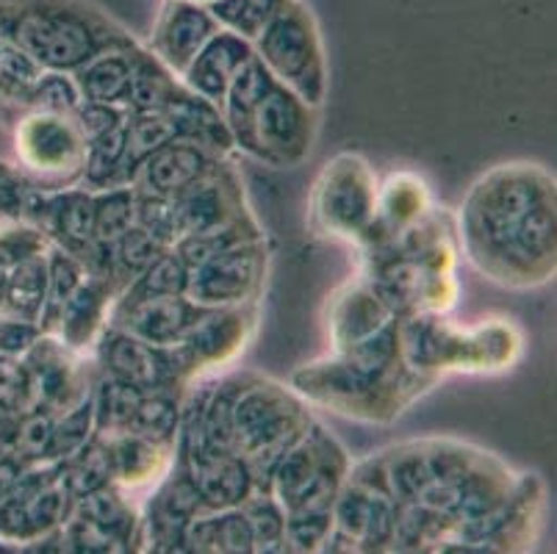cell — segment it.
<instances>
[{"instance_id": "obj_1", "label": "cell", "mask_w": 557, "mask_h": 554, "mask_svg": "<svg viewBox=\"0 0 557 554\" xmlns=\"http://www.w3.org/2000/svg\"><path fill=\"white\" fill-rule=\"evenodd\" d=\"M455 236L491 283L539 288L557 272V186L539 164H499L472 183Z\"/></svg>"}, {"instance_id": "obj_2", "label": "cell", "mask_w": 557, "mask_h": 554, "mask_svg": "<svg viewBox=\"0 0 557 554\" xmlns=\"http://www.w3.org/2000/svg\"><path fill=\"white\" fill-rule=\"evenodd\" d=\"M374 460L394 502L417 505L438 518L444 541L458 527L494 513L519 480L496 455L455 439L405 441L374 455Z\"/></svg>"}, {"instance_id": "obj_3", "label": "cell", "mask_w": 557, "mask_h": 554, "mask_svg": "<svg viewBox=\"0 0 557 554\" xmlns=\"http://www.w3.org/2000/svg\"><path fill=\"white\" fill-rule=\"evenodd\" d=\"M0 37L55 73H73L111 45L136 42L92 0H0Z\"/></svg>"}, {"instance_id": "obj_4", "label": "cell", "mask_w": 557, "mask_h": 554, "mask_svg": "<svg viewBox=\"0 0 557 554\" xmlns=\"http://www.w3.org/2000/svg\"><path fill=\"white\" fill-rule=\"evenodd\" d=\"M447 313L399 319V353L410 372L442 380L447 372H505L521 358V333L508 319L458 328Z\"/></svg>"}, {"instance_id": "obj_5", "label": "cell", "mask_w": 557, "mask_h": 554, "mask_svg": "<svg viewBox=\"0 0 557 554\" xmlns=\"http://www.w3.org/2000/svg\"><path fill=\"white\" fill-rule=\"evenodd\" d=\"M435 383L438 380L410 372L408 366L388 374L367 372L333 353L300 366L292 374V389L308 405H319L344 419L369 421V424H392Z\"/></svg>"}, {"instance_id": "obj_6", "label": "cell", "mask_w": 557, "mask_h": 554, "mask_svg": "<svg viewBox=\"0 0 557 554\" xmlns=\"http://www.w3.org/2000/svg\"><path fill=\"white\" fill-rule=\"evenodd\" d=\"M313 416L295 389L256 372H236L231 399V450L247 460L258 491L270 488V477L286 450L306 433Z\"/></svg>"}, {"instance_id": "obj_7", "label": "cell", "mask_w": 557, "mask_h": 554, "mask_svg": "<svg viewBox=\"0 0 557 554\" xmlns=\"http://www.w3.org/2000/svg\"><path fill=\"white\" fill-rule=\"evenodd\" d=\"M252 50L277 84L295 91L313 109H322L331 84L327 56L317 17L302 0H286L275 20L252 42Z\"/></svg>"}, {"instance_id": "obj_8", "label": "cell", "mask_w": 557, "mask_h": 554, "mask_svg": "<svg viewBox=\"0 0 557 554\" xmlns=\"http://www.w3.org/2000/svg\"><path fill=\"white\" fill-rule=\"evenodd\" d=\"M377 189V175L361 152H338L313 181L308 197V225L317 236L361 247L374 220Z\"/></svg>"}, {"instance_id": "obj_9", "label": "cell", "mask_w": 557, "mask_h": 554, "mask_svg": "<svg viewBox=\"0 0 557 554\" xmlns=\"http://www.w3.org/2000/svg\"><path fill=\"white\" fill-rule=\"evenodd\" d=\"M347 450L317 419L288 446L270 477V491L283 513L331 510L349 475Z\"/></svg>"}, {"instance_id": "obj_10", "label": "cell", "mask_w": 557, "mask_h": 554, "mask_svg": "<svg viewBox=\"0 0 557 554\" xmlns=\"http://www.w3.org/2000/svg\"><path fill=\"white\" fill-rule=\"evenodd\" d=\"M331 516L333 530L325 552H392L397 502L388 494L374 457L349 466Z\"/></svg>"}, {"instance_id": "obj_11", "label": "cell", "mask_w": 557, "mask_h": 554, "mask_svg": "<svg viewBox=\"0 0 557 554\" xmlns=\"http://www.w3.org/2000/svg\"><path fill=\"white\" fill-rule=\"evenodd\" d=\"M17 167L45 192L81 186L86 167V139L73 116L25 109L14 116Z\"/></svg>"}, {"instance_id": "obj_12", "label": "cell", "mask_w": 557, "mask_h": 554, "mask_svg": "<svg viewBox=\"0 0 557 554\" xmlns=\"http://www.w3.org/2000/svg\"><path fill=\"white\" fill-rule=\"evenodd\" d=\"M317 111L275 81L252 111L250 128L236 150L275 170L300 167L311 156L317 141Z\"/></svg>"}, {"instance_id": "obj_13", "label": "cell", "mask_w": 557, "mask_h": 554, "mask_svg": "<svg viewBox=\"0 0 557 554\" xmlns=\"http://www.w3.org/2000/svg\"><path fill=\"white\" fill-rule=\"evenodd\" d=\"M544 496L539 475H519L503 505L480 521L458 527L438 552H524L539 538L546 507Z\"/></svg>"}, {"instance_id": "obj_14", "label": "cell", "mask_w": 557, "mask_h": 554, "mask_svg": "<svg viewBox=\"0 0 557 554\" xmlns=\"http://www.w3.org/2000/svg\"><path fill=\"white\" fill-rule=\"evenodd\" d=\"M73 510V496L59 480V464L28 466L17 485L0 500V538L25 552V546L50 535Z\"/></svg>"}, {"instance_id": "obj_15", "label": "cell", "mask_w": 557, "mask_h": 554, "mask_svg": "<svg viewBox=\"0 0 557 554\" xmlns=\"http://www.w3.org/2000/svg\"><path fill=\"white\" fill-rule=\"evenodd\" d=\"M258 324V303L236 305V308H209L191 324L184 342L175 344L181 374L189 389L195 380L233 364L250 344Z\"/></svg>"}, {"instance_id": "obj_16", "label": "cell", "mask_w": 557, "mask_h": 554, "mask_svg": "<svg viewBox=\"0 0 557 554\" xmlns=\"http://www.w3.org/2000/svg\"><path fill=\"white\" fill-rule=\"evenodd\" d=\"M270 272L267 238L239 244L191 269L186 297L197 308H236L258 303Z\"/></svg>"}, {"instance_id": "obj_17", "label": "cell", "mask_w": 557, "mask_h": 554, "mask_svg": "<svg viewBox=\"0 0 557 554\" xmlns=\"http://www.w3.org/2000/svg\"><path fill=\"white\" fill-rule=\"evenodd\" d=\"M200 510L197 485L175 455L170 471L156 482L145 513H139L134 552H186V527Z\"/></svg>"}, {"instance_id": "obj_18", "label": "cell", "mask_w": 557, "mask_h": 554, "mask_svg": "<svg viewBox=\"0 0 557 554\" xmlns=\"http://www.w3.org/2000/svg\"><path fill=\"white\" fill-rule=\"evenodd\" d=\"M170 206L175 242L184 236H197V233L222 231L252 213L247 206L245 183L227 161H220L209 175L172 197Z\"/></svg>"}, {"instance_id": "obj_19", "label": "cell", "mask_w": 557, "mask_h": 554, "mask_svg": "<svg viewBox=\"0 0 557 554\" xmlns=\"http://www.w3.org/2000/svg\"><path fill=\"white\" fill-rule=\"evenodd\" d=\"M92 353L106 378L128 383L139 391H186L184 374H181L178 358L172 347H156V344L141 342L136 335L109 324L100 333Z\"/></svg>"}, {"instance_id": "obj_20", "label": "cell", "mask_w": 557, "mask_h": 554, "mask_svg": "<svg viewBox=\"0 0 557 554\" xmlns=\"http://www.w3.org/2000/svg\"><path fill=\"white\" fill-rule=\"evenodd\" d=\"M202 311L209 308H197L186 294H120L109 324L156 347H175Z\"/></svg>"}, {"instance_id": "obj_21", "label": "cell", "mask_w": 557, "mask_h": 554, "mask_svg": "<svg viewBox=\"0 0 557 554\" xmlns=\"http://www.w3.org/2000/svg\"><path fill=\"white\" fill-rule=\"evenodd\" d=\"M220 30V23L200 0H164L153 23L148 48L172 73L184 75L191 59Z\"/></svg>"}, {"instance_id": "obj_22", "label": "cell", "mask_w": 557, "mask_h": 554, "mask_svg": "<svg viewBox=\"0 0 557 554\" xmlns=\"http://www.w3.org/2000/svg\"><path fill=\"white\" fill-rule=\"evenodd\" d=\"M220 161L225 159L191 145V141L175 139L161 147V150H156L150 159L141 161L139 170L134 172L131 186L141 197H164V200H172L175 195L189 189L191 183L209 175Z\"/></svg>"}, {"instance_id": "obj_23", "label": "cell", "mask_w": 557, "mask_h": 554, "mask_svg": "<svg viewBox=\"0 0 557 554\" xmlns=\"http://www.w3.org/2000/svg\"><path fill=\"white\" fill-rule=\"evenodd\" d=\"M433 211L428 183L413 172H394L377 189V206L367 238L361 242L363 253H377L394 242L399 233L417 225Z\"/></svg>"}, {"instance_id": "obj_24", "label": "cell", "mask_w": 557, "mask_h": 554, "mask_svg": "<svg viewBox=\"0 0 557 554\" xmlns=\"http://www.w3.org/2000/svg\"><path fill=\"white\" fill-rule=\"evenodd\" d=\"M116 297L120 294H116V288L111 286L106 274L86 272L81 286L75 288L73 297L64 305L59 328H55V338L78 355L92 353L100 333L109 328L111 308H114Z\"/></svg>"}, {"instance_id": "obj_25", "label": "cell", "mask_w": 557, "mask_h": 554, "mask_svg": "<svg viewBox=\"0 0 557 554\" xmlns=\"http://www.w3.org/2000/svg\"><path fill=\"white\" fill-rule=\"evenodd\" d=\"M98 439L103 441L106 452H109L111 482L123 488L125 494L156 488V482L170 471L172 460H175V446L156 444V441L131 433V430L98 435Z\"/></svg>"}, {"instance_id": "obj_26", "label": "cell", "mask_w": 557, "mask_h": 554, "mask_svg": "<svg viewBox=\"0 0 557 554\" xmlns=\"http://www.w3.org/2000/svg\"><path fill=\"white\" fill-rule=\"evenodd\" d=\"M394 317L386 305L380 303L377 294L372 292L363 278L347 283L338 288L327 308V338H331L333 353H344V349L356 347L358 342L377 333L380 328H386Z\"/></svg>"}, {"instance_id": "obj_27", "label": "cell", "mask_w": 557, "mask_h": 554, "mask_svg": "<svg viewBox=\"0 0 557 554\" xmlns=\"http://www.w3.org/2000/svg\"><path fill=\"white\" fill-rule=\"evenodd\" d=\"M252 53H256L252 42L220 28L191 59V64L181 75V84L222 111V100H225L233 75L245 67V61L252 59Z\"/></svg>"}, {"instance_id": "obj_28", "label": "cell", "mask_w": 557, "mask_h": 554, "mask_svg": "<svg viewBox=\"0 0 557 554\" xmlns=\"http://www.w3.org/2000/svg\"><path fill=\"white\" fill-rule=\"evenodd\" d=\"M161 111L172 120L181 141H191V145L214 152L220 159H227L231 152H236L222 111L191 89H186L184 84H178L175 95L166 100Z\"/></svg>"}, {"instance_id": "obj_29", "label": "cell", "mask_w": 557, "mask_h": 554, "mask_svg": "<svg viewBox=\"0 0 557 554\" xmlns=\"http://www.w3.org/2000/svg\"><path fill=\"white\" fill-rule=\"evenodd\" d=\"M136 45L139 39L128 45H111V48L95 53L78 70H73V81L86 103L120 106L128 111L131 64H134Z\"/></svg>"}, {"instance_id": "obj_30", "label": "cell", "mask_w": 557, "mask_h": 554, "mask_svg": "<svg viewBox=\"0 0 557 554\" xmlns=\"http://www.w3.org/2000/svg\"><path fill=\"white\" fill-rule=\"evenodd\" d=\"M186 552H256L252 530L242 507L231 510H200L186 527Z\"/></svg>"}, {"instance_id": "obj_31", "label": "cell", "mask_w": 557, "mask_h": 554, "mask_svg": "<svg viewBox=\"0 0 557 554\" xmlns=\"http://www.w3.org/2000/svg\"><path fill=\"white\" fill-rule=\"evenodd\" d=\"M70 516H78L84 521H92L100 530L111 532L116 541L123 543L125 552L136 546V530H139V513H136L134 502L128 500L123 488H116L114 482H106L92 494H84L73 500V510Z\"/></svg>"}, {"instance_id": "obj_32", "label": "cell", "mask_w": 557, "mask_h": 554, "mask_svg": "<svg viewBox=\"0 0 557 554\" xmlns=\"http://www.w3.org/2000/svg\"><path fill=\"white\" fill-rule=\"evenodd\" d=\"M42 73L45 70L17 42L0 37V120H7V125L28 109Z\"/></svg>"}, {"instance_id": "obj_33", "label": "cell", "mask_w": 557, "mask_h": 554, "mask_svg": "<svg viewBox=\"0 0 557 554\" xmlns=\"http://www.w3.org/2000/svg\"><path fill=\"white\" fill-rule=\"evenodd\" d=\"M275 84V78L270 75V70L263 67L258 56L252 53V59L245 61V67L233 75L231 86L225 91V100H222V116L227 122V131L233 136V145H239L245 139L247 128H250L252 111L258 109V103L263 100V95L270 91V86Z\"/></svg>"}, {"instance_id": "obj_34", "label": "cell", "mask_w": 557, "mask_h": 554, "mask_svg": "<svg viewBox=\"0 0 557 554\" xmlns=\"http://www.w3.org/2000/svg\"><path fill=\"white\" fill-rule=\"evenodd\" d=\"M178 84V75L172 73L148 45H136L134 64H131L128 111H161L166 100L175 95Z\"/></svg>"}, {"instance_id": "obj_35", "label": "cell", "mask_w": 557, "mask_h": 554, "mask_svg": "<svg viewBox=\"0 0 557 554\" xmlns=\"http://www.w3.org/2000/svg\"><path fill=\"white\" fill-rule=\"evenodd\" d=\"M45 297H48V253H39V256L20 261L9 272L0 313L39 324Z\"/></svg>"}, {"instance_id": "obj_36", "label": "cell", "mask_w": 557, "mask_h": 554, "mask_svg": "<svg viewBox=\"0 0 557 554\" xmlns=\"http://www.w3.org/2000/svg\"><path fill=\"white\" fill-rule=\"evenodd\" d=\"M181 399H184V391L178 389L145 391L128 430L156 441V444L175 446L181 430Z\"/></svg>"}, {"instance_id": "obj_37", "label": "cell", "mask_w": 557, "mask_h": 554, "mask_svg": "<svg viewBox=\"0 0 557 554\" xmlns=\"http://www.w3.org/2000/svg\"><path fill=\"white\" fill-rule=\"evenodd\" d=\"M164 250V244L156 236H150L141 225L128 227L123 236L111 244L109 274H106V278H109L111 286L116 288V294H123Z\"/></svg>"}, {"instance_id": "obj_38", "label": "cell", "mask_w": 557, "mask_h": 554, "mask_svg": "<svg viewBox=\"0 0 557 554\" xmlns=\"http://www.w3.org/2000/svg\"><path fill=\"white\" fill-rule=\"evenodd\" d=\"M178 139L175 125L164 111H128L125 114V181H134L141 161Z\"/></svg>"}, {"instance_id": "obj_39", "label": "cell", "mask_w": 557, "mask_h": 554, "mask_svg": "<svg viewBox=\"0 0 557 554\" xmlns=\"http://www.w3.org/2000/svg\"><path fill=\"white\" fill-rule=\"evenodd\" d=\"M86 278V267L73 258L70 253H64L62 247H53L50 244L48 250V297H45L42 317H39V330L42 335H55L59 328V319H62L64 305L73 297L75 288L81 286V281Z\"/></svg>"}, {"instance_id": "obj_40", "label": "cell", "mask_w": 557, "mask_h": 554, "mask_svg": "<svg viewBox=\"0 0 557 554\" xmlns=\"http://www.w3.org/2000/svg\"><path fill=\"white\" fill-rule=\"evenodd\" d=\"M81 186L89 192L131 186L125 181V120L86 147V167Z\"/></svg>"}, {"instance_id": "obj_41", "label": "cell", "mask_w": 557, "mask_h": 554, "mask_svg": "<svg viewBox=\"0 0 557 554\" xmlns=\"http://www.w3.org/2000/svg\"><path fill=\"white\" fill-rule=\"evenodd\" d=\"M95 195V242L109 263V250L116 238L136 225V192L134 186H111ZM109 274V269H106Z\"/></svg>"}, {"instance_id": "obj_42", "label": "cell", "mask_w": 557, "mask_h": 554, "mask_svg": "<svg viewBox=\"0 0 557 554\" xmlns=\"http://www.w3.org/2000/svg\"><path fill=\"white\" fill-rule=\"evenodd\" d=\"M256 238H263V231L256 222V217L250 213V217L233 222V225L222 227V231L197 233V236L178 238V242L172 244V250L184 258L186 267L195 269L200 267V263L211 261L214 256H220V253L233 250V247H239V244L256 242Z\"/></svg>"}, {"instance_id": "obj_43", "label": "cell", "mask_w": 557, "mask_h": 554, "mask_svg": "<svg viewBox=\"0 0 557 554\" xmlns=\"http://www.w3.org/2000/svg\"><path fill=\"white\" fill-rule=\"evenodd\" d=\"M92 405H95V433H123L128 430L134 410L139 405L145 391L134 389L128 383H120L114 378H100V383L92 385Z\"/></svg>"}, {"instance_id": "obj_44", "label": "cell", "mask_w": 557, "mask_h": 554, "mask_svg": "<svg viewBox=\"0 0 557 554\" xmlns=\"http://www.w3.org/2000/svg\"><path fill=\"white\" fill-rule=\"evenodd\" d=\"M286 0H211L206 3L220 28L231 30L236 37L256 42L263 28L275 20Z\"/></svg>"}, {"instance_id": "obj_45", "label": "cell", "mask_w": 557, "mask_h": 554, "mask_svg": "<svg viewBox=\"0 0 557 554\" xmlns=\"http://www.w3.org/2000/svg\"><path fill=\"white\" fill-rule=\"evenodd\" d=\"M59 480L67 488V494L73 500L84 494H92L100 485L111 482V466H109V452L106 444L92 435V441L81 446L73 457L59 464Z\"/></svg>"}, {"instance_id": "obj_46", "label": "cell", "mask_w": 557, "mask_h": 554, "mask_svg": "<svg viewBox=\"0 0 557 554\" xmlns=\"http://www.w3.org/2000/svg\"><path fill=\"white\" fill-rule=\"evenodd\" d=\"M95 435V405L92 394L81 399L64 414H55L53 421V441H50L48 464H62L73 457L81 446H86Z\"/></svg>"}, {"instance_id": "obj_47", "label": "cell", "mask_w": 557, "mask_h": 554, "mask_svg": "<svg viewBox=\"0 0 557 554\" xmlns=\"http://www.w3.org/2000/svg\"><path fill=\"white\" fill-rule=\"evenodd\" d=\"M252 530L256 552H286V513L270 491H256L242 505Z\"/></svg>"}, {"instance_id": "obj_48", "label": "cell", "mask_w": 557, "mask_h": 554, "mask_svg": "<svg viewBox=\"0 0 557 554\" xmlns=\"http://www.w3.org/2000/svg\"><path fill=\"white\" fill-rule=\"evenodd\" d=\"M191 269L178 253L166 247L123 294H186Z\"/></svg>"}, {"instance_id": "obj_49", "label": "cell", "mask_w": 557, "mask_h": 554, "mask_svg": "<svg viewBox=\"0 0 557 554\" xmlns=\"http://www.w3.org/2000/svg\"><path fill=\"white\" fill-rule=\"evenodd\" d=\"M39 186L20 167L0 161V222H28Z\"/></svg>"}, {"instance_id": "obj_50", "label": "cell", "mask_w": 557, "mask_h": 554, "mask_svg": "<svg viewBox=\"0 0 557 554\" xmlns=\"http://www.w3.org/2000/svg\"><path fill=\"white\" fill-rule=\"evenodd\" d=\"M84 103L78 86H75L73 73H55V70H45L39 78L37 89H34L28 109L48 111V114H64L73 116L78 106Z\"/></svg>"}, {"instance_id": "obj_51", "label": "cell", "mask_w": 557, "mask_h": 554, "mask_svg": "<svg viewBox=\"0 0 557 554\" xmlns=\"http://www.w3.org/2000/svg\"><path fill=\"white\" fill-rule=\"evenodd\" d=\"M331 530V510L286 513V552H325Z\"/></svg>"}, {"instance_id": "obj_52", "label": "cell", "mask_w": 557, "mask_h": 554, "mask_svg": "<svg viewBox=\"0 0 557 554\" xmlns=\"http://www.w3.org/2000/svg\"><path fill=\"white\" fill-rule=\"evenodd\" d=\"M50 250V238L28 222H3L0 225V269L12 272L25 258Z\"/></svg>"}, {"instance_id": "obj_53", "label": "cell", "mask_w": 557, "mask_h": 554, "mask_svg": "<svg viewBox=\"0 0 557 554\" xmlns=\"http://www.w3.org/2000/svg\"><path fill=\"white\" fill-rule=\"evenodd\" d=\"M125 114L128 111L120 109V106H106V103H81L78 111L73 114L75 125H78V131L84 134L86 145H92L95 139H100V136H106L109 131H114L120 122L125 120Z\"/></svg>"}, {"instance_id": "obj_54", "label": "cell", "mask_w": 557, "mask_h": 554, "mask_svg": "<svg viewBox=\"0 0 557 554\" xmlns=\"http://www.w3.org/2000/svg\"><path fill=\"white\" fill-rule=\"evenodd\" d=\"M39 335H42V330L37 322H25V319L0 313V355H25Z\"/></svg>"}, {"instance_id": "obj_55", "label": "cell", "mask_w": 557, "mask_h": 554, "mask_svg": "<svg viewBox=\"0 0 557 554\" xmlns=\"http://www.w3.org/2000/svg\"><path fill=\"white\" fill-rule=\"evenodd\" d=\"M200 3H211V0H200Z\"/></svg>"}]
</instances>
